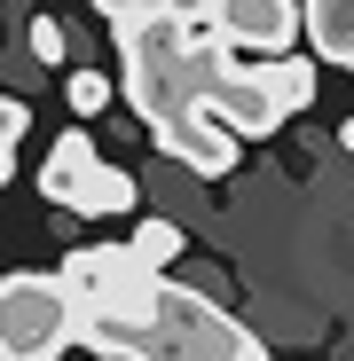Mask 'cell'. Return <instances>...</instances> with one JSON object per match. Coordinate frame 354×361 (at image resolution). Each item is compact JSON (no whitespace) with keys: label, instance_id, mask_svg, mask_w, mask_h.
<instances>
[{"label":"cell","instance_id":"obj_1","mask_svg":"<svg viewBox=\"0 0 354 361\" xmlns=\"http://www.w3.org/2000/svg\"><path fill=\"white\" fill-rule=\"evenodd\" d=\"M71 290V338L118 361H268V345L220 314L205 290L165 283V267H142L126 244H79L64 267Z\"/></svg>","mask_w":354,"mask_h":361},{"label":"cell","instance_id":"obj_2","mask_svg":"<svg viewBox=\"0 0 354 361\" xmlns=\"http://www.w3.org/2000/svg\"><path fill=\"white\" fill-rule=\"evenodd\" d=\"M110 24H118V55H126L134 118L158 134L165 157H182L189 173L220 180L236 165V134L205 118V94H213V79L236 47L213 32L205 8H126Z\"/></svg>","mask_w":354,"mask_h":361},{"label":"cell","instance_id":"obj_3","mask_svg":"<svg viewBox=\"0 0 354 361\" xmlns=\"http://www.w3.org/2000/svg\"><path fill=\"white\" fill-rule=\"evenodd\" d=\"M40 197H47V204H64V212H79V220H118V212H134V204H142L134 173H126V165H110V157H95L87 126L55 134V149H47V165H40Z\"/></svg>","mask_w":354,"mask_h":361},{"label":"cell","instance_id":"obj_4","mask_svg":"<svg viewBox=\"0 0 354 361\" xmlns=\"http://www.w3.org/2000/svg\"><path fill=\"white\" fill-rule=\"evenodd\" d=\"M71 290L64 275H0V361H64Z\"/></svg>","mask_w":354,"mask_h":361},{"label":"cell","instance_id":"obj_5","mask_svg":"<svg viewBox=\"0 0 354 361\" xmlns=\"http://www.w3.org/2000/svg\"><path fill=\"white\" fill-rule=\"evenodd\" d=\"M205 118L213 126H228V134H276L283 126V94H276V79H268V63H220V79H213V94H205Z\"/></svg>","mask_w":354,"mask_h":361},{"label":"cell","instance_id":"obj_6","mask_svg":"<svg viewBox=\"0 0 354 361\" xmlns=\"http://www.w3.org/2000/svg\"><path fill=\"white\" fill-rule=\"evenodd\" d=\"M197 8L228 47L252 55H291V39H300V0H197Z\"/></svg>","mask_w":354,"mask_h":361},{"label":"cell","instance_id":"obj_7","mask_svg":"<svg viewBox=\"0 0 354 361\" xmlns=\"http://www.w3.org/2000/svg\"><path fill=\"white\" fill-rule=\"evenodd\" d=\"M126 252H134L142 267H165V259H182V228H173V220H134Z\"/></svg>","mask_w":354,"mask_h":361},{"label":"cell","instance_id":"obj_8","mask_svg":"<svg viewBox=\"0 0 354 361\" xmlns=\"http://www.w3.org/2000/svg\"><path fill=\"white\" fill-rule=\"evenodd\" d=\"M24 126H32V110H24L16 94H0V189H8V173H16V142H24Z\"/></svg>","mask_w":354,"mask_h":361},{"label":"cell","instance_id":"obj_9","mask_svg":"<svg viewBox=\"0 0 354 361\" xmlns=\"http://www.w3.org/2000/svg\"><path fill=\"white\" fill-rule=\"evenodd\" d=\"M64 102H71L79 118H102V102H110V79H102V71H64Z\"/></svg>","mask_w":354,"mask_h":361},{"label":"cell","instance_id":"obj_10","mask_svg":"<svg viewBox=\"0 0 354 361\" xmlns=\"http://www.w3.org/2000/svg\"><path fill=\"white\" fill-rule=\"evenodd\" d=\"M24 47H32V63H64V24H55V16H32V24H24Z\"/></svg>","mask_w":354,"mask_h":361},{"label":"cell","instance_id":"obj_11","mask_svg":"<svg viewBox=\"0 0 354 361\" xmlns=\"http://www.w3.org/2000/svg\"><path fill=\"white\" fill-rule=\"evenodd\" d=\"M102 16H126V8H197V0H95Z\"/></svg>","mask_w":354,"mask_h":361},{"label":"cell","instance_id":"obj_12","mask_svg":"<svg viewBox=\"0 0 354 361\" xmlns=\"http://www.w3.org/2000/svg\"><path fill=\"white\" fill-rule=\"evenodd\" d=\"M338 149H354V118H346V126H338Z\"/></svg>","mask_w":354,"mask_h":361}]
</instances>
